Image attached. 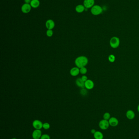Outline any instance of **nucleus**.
I'll list each match as a JSON object with an SVG mask.
<instances>
[{"label":"nucleus","mask_w":139,"mask_h":139,"mask_svg":"<svg viewBox=\"0 0 139 139\" xmlns=\"http://www.w3.org/2000/svg\"><path fill=\"white\" fill-rule=\"evenodd\" d=\"M80 73L81 74H86L87 73V69L85 67H82V68H80Z\"/></svg>","instance_id":"nucleus-21"},{"label":"nucleus","mask_w":139,"mask_h":139,"mask_svg":"<svg viewBox=\"0 0 139 139\" xmlns=\"http://www.w3.org/2000/svg\"><path fill=\"white\" fill-rule=\"evenodd\" d=\"M12 139H17L16 138H12Z\"/></svg>","instance_id":"nucleus-29"},{"label":"nucleus","mask_w":139,"mask_h":139,"mask_svg":"<svg viewBox=\"0 0 139 139\" xmlns=\"http://www.w3.org/2000/svg\"><path fill=\"white\" fill-rule=\"evenodd\" d=\"M108 121L109 122L110 126L112 127H116L118 125V120L115 117H111Z\"/></svg>","instance_id":"nucleus-8"},{"label":"nucleus","mask_w":139,"mask_h":139,"mask_svg":"<svg viewBox=\"0 0 139 139\" xmlns=\"http://www.w3.org/2000/svg\"><path fill=\"white\" fill-rule=\"evenodd\" d=\"M108 60L110 62H114L116 60V57L114 55L112 54L109 55V56L108 57Z\"/></svg>","instance_id":"nucleus-18"},{"label":"nucleus","mask_w":139,"mask_h":139,"mask_svg":"<svg viewBox=\"0 0 139 139\" xmlns=\"http://www.w3.org/2000/svg\"><path fill=\"white\" fill-rule=\"evenodd\" d=\"M75 63L77 67L80 68L87 65L88 63V60L85 56H80L75 59Z\"/></svg>","instance_id":"nucleus-1"},{"label":"nucleus","mask_w":139,"mask_h":139,"mask_svg":"<svg viewBox=\"0 0 139 139\" xmlns=\"http://www.w3.org/2000/svg\"><path fill=\"white\" fill-rule=\"evenodd\" d=\"M109 43L110 45L112 48H117L120 46V39L117 37H113L110 39Z\"/></svg>","instance_id":"nucleus-2"},{"label":"nucleus","mask_w":139,"mask_h":139,"mask_svg":"<svg viewBox=\"0 0 139 139\" xmlns=\"http://www.w3.org/2000/svg\"><path fill=\"white\" fill-rule=\"evenodd\" d=\"M81 79H82V80L84 81V82H85L86 81H87L88 80V78L85 75H84L83 76H82V77H81Z\"/></svg>","instance_id":"nucleus-25"},{"label":"nucleus","mask_w":139,"mask_h":139,"mask_svg":"<svg viewBox=\"0 0 139 139\" xmlns=\"http://www.w3.org/2000/svg\"><path fill=\"white\" fill-rule=\"evenodd\" d=\"M94 138L95 139H103L104 135L101 132L96 131L94 134Z\"/></svg>","instance_id":"nucleus-15"},{"label":"nucleus","mask_w":139,"mask_h":139,"mask_svg":"<svg viewBox=\"0 0 139 139\" xmlns=\"http://www.w3.org/2000/svg\"><path fill=\"white\" fill-rule=\"evenodd\" d=\"M137 109H138V112H139V104L138 105V107H137Z\"/></svg>","instance_id":"nucleus-28"},{"label":"nucleus","mask_w":139,"mask_h":139,"mask_svg":"<svg viewBox=\"0 0 139 139\" xmlns=\"http://www.w3.org/2000/svg\"><path fill=\"white\" fill-rule=\"evenodd\" d=\"M46 34H47V36L51 37L52 36L53 34V31L52 30L48 29V30L47 31V32H46Z\"/></svg>","instance_id":"nucleus-22"},{"label":"nucleus","mask_w":139,"mask_h":139,"mask_svg":"<svg viewBox=\"0 0 139 139\" xmlns=\"http://www.w3.org/2000/svg\"><path fill=\"white\" fill-rule=\"evenodd\" d=\"M30 4L31 7L37 8L39 6L40 3L39 0H31Z\"/></svg>","instance_id":"nucleus-14"},{"label":"nucleus","mask_w":139,"mask_h":139,"mask_svg":"<svg viewBox=\"0 0 139 139\" xmlns=\"http://www.w3.org/2000/svg\"><path fill=\"white\" fill-rule=\"evenodd\" d=\"M40 139H50V137L48 134H43L42 135Z\"/></svg>","instance_id":"nucleus-23"},{"label":"nucleus","mask_w":139,"mask_h":139,"mask_svg":"<svg viewBox=\"0 0 139 139\" xmlns=\"http://www.w3.org/2000/svg\"><path fill=\"white\" fill-rule=\"evenodd\" d=\"M95 3L94 0H85L84 1V6L86 8H92Z\"/></svg>","instance_id":"nucleus-9"},{"label":"nucleus","mask_w":139,"mask_h":139,"mask_svg":"<svg viewBox=\"0 0 139 139\" xmlns=\"http://www.w3.org/2000/svg\"><path fill=\"white\" fill-rule=\"evenodd\" d=\"M31 7L30 4L25 3L21 7V11L24 13H29L31 10Z\"/></svg>","instance_id":"nucleus-6"},{"label":"nucleus","mask_w":139,"mask_h":139,"mask_svg":"<svg viewBox=\"0 0 139 139\" xmlns=\"http://www.w3.org/2000/svg\"><path fill=\"white\" fill-rule=\"evenodd\" d=\"M85 7L84 5H77V6L76 7L75 11L78 13H82L85 11Z\"/></svg>","instance_id":"nucleus-17"},{"label":"nucleus","mask_w":139,"mask_h":139,"mask_svg":"<svg viewBox=\"0 0 139 139\" xmlns=\"http://www.w3.org/2000/svg\"><path fill=\"white\" fill-rule=\"evenodd\" d=\"M25 2V3H28V4H29L31 2V0H24Z\"/></svg>","instance_id":"nucleus-26"},{"label":"nucleus","mask_w":139,"mask_h":139,"mask_svg":"<svg viewBox=\"0 0 139 139\" xmlns=\"http://www.w3.org/2000/svg\"><path fill=\"white\" fill-rule=\"evenodd\" d=\"M87 90H86L85 89H82L81 90V94L82 95H83V96L86 95L87 94Z\"/></svg>","instance_id":"nucleus-24"},{"label":"nucleus","mask_w":139,"mask_h":139,"mask_svg":"<svg viewBox=\"0 0 139 139\" xmlns=\"http://www.w3.org/2000/svg\"><path fill=\"white\" fill-rule=\"evenodd\" d=\"M96 131L95 130V129H92L91 131V133L93 134H94L96 132Z\"/></svg>","instance_id":"nucleus-27"},{"label":"nucleus","mask_w":139,"mask_h":139,"mask_svg":"<svg viewBox=\"0 0 139 139\" xmlns=\"http://www.w3.org/2000/svg\"><path fill=\"white\" fill-rule=\"evenodd\" d=\"M70 73L71 75L72 76H73V77L76 76L78 75L79 73H80L79 68H78V67H74V68H72L71 70Z\"/></svg>","instance_id":"nucleus-13"},{"label":"nucleus","mask_w":139,"mask_h":139,"mask_svg":"<svg viewBox=\"0 0 139 139\" xmlns=\"http://www.w3.org/2000/svg\"><path fill=\"white\" fill-rule=\"evenodd\" d=\"M109 126L110 125L109 121L107 120L103 119L100 120V122H99V127L102 130H107L109 127Z\"/></svg>","instance_id":"nucleus-4"},{"label":"nucleus","mask_w":139,"mask_h":139,"mask_svg":"<svg viewBox=\"0 0 139 139\" xmlns=\"http://www.w3.org/2000/svg\"><path fill=\"white\" fill-rule=\"evenodd\" d=\"M42 135V131L40 129H35L33 132L32 134L33 139H40Z\"/></svg>","instance_id":"nucleus-7"},{"label":"nucleus","mask_w":139,"mask_h":139,"mask_svg":"<svg viewBox=\"0 0 139 139\" xmlns=\"http://www.w3.org/2000/svg\"><path fill=\"white\" fill-rule=\"evenodd\" d=\"M94 83L91 80L88 79L85 82V87L88 90H91L94 87Z\"/></svg>","instance_id":"nucleus-10"},{"label":"nucleus","mask_w":139,"mask_h":139,"mask_svg":"<svg viewBox=\"0 0 139 139\" xmlns=\"http://www.w3.org/2000/svg\"><path fill=\"white\" fill-rule=\"evenodd\" d=\"M50 127V124L48 122H45L43 123V128L45 130H48Z\"/></svg>","instance_id":"nucleus-20"},{"label":"nucleus","mask_w":139,"mask_h":139,"mask_svg":"<svg viewBox=\"0 0 139 139\" xmlns=\"http://www.w3.org/2000/svg\"><path fill=\"white\" fill-rule=\"evenodd\" d=\"M76 84L79 87L83 88L85 87V82L82 80L81 78H78L76 81Z\"/></svg>","instance_id":"nucleus-16"},{"label":"nucleus","mask_w":139,"mask_h":139,"mask_svg":"<svg viewBox=\"0 0 139 139\" xmlns=\"http://www.w3.org/2000/svg\"><path fill=\"white\" fill-rule=\"evenodd\" d=\"M32 126L35 129H40V130L43 128V123L41 121L38 120H36L33 121L32 123Z\"/></svg>","instance_id":"nucleus-5"},{"label":"nucleus","mask_w":139,"mask_h":139,"mask_svg":"<svg viewBox=\"0 0 139 139\" xmlns=\"http://www.w3.org/2000/svg\"><path fill=\"white\" fill-rule=\"evenodd\" d=\"M102 8L98 5H94L91 8V13L95 16L100 14L102 12Z\"/></svg>","instance_id":"nucleus-3"},{"label":"nucleus","mask_w":139,"mask_h":139,"mask_svg":"<svg viewBox=\"0 0 139 139\" xmlns=\"http://www.w3.org/2000/svg\"><path fill=\"white\" fill-rule=\"evenodd\" d=\"M110 118V114L109 112H106L103 115V118L104 120H109Z\"/></svg>","instance_id":"nucleus-19"},{"label":"nucleus","mask_w":139,"mask_h":139,"mask_svg":"<svg viewBox=\"0 0 139 139\" xmlns=\"http://www.w3.org/2000/svg\"><path fill=\"white\" fill-rule=\"evenodd\" d=\"M45 25L48 29L52 30L54 27L55 23L52 20H48L46 22Z\"/></svg>","instance_id":"nucleus-11"},{"label":"nucleus","mask_w":139,"mask_h":139,"mask_svg":"<svg viewBox=\"0 0 139 139\" xmlns=\"http://www.w3.org/2000/svg\"><path fill=\"white\" fill-rule=\"evenodd\" d=\"M126 116L129 120H133L135 117V113L133 110H129L126 112Z\"/></svg>","instance_id":"nucleus-12"}]
</instances>
